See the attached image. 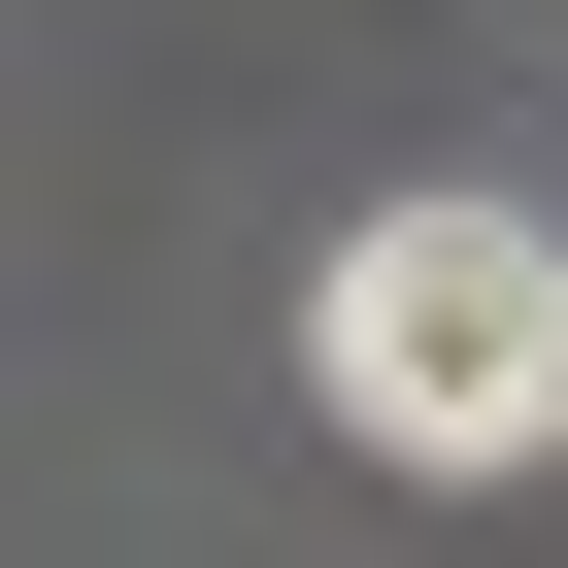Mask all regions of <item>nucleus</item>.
Returning a JSON list of instances; mask_svg holds the SVG:
<instances>
[{
  "instance_id": "f257e3e1",
  "label": "nucleus",
  "mask_w": 568,
  "mask_h": 568,
  "mask_svg": "<svg viewBox=\"0 0 568 568\" xmlns=\"http://www.w3.org/2000/svg\"><path fill=\"white\" fill-rule=\"evenodd\" d=\"M335 435L368 468H535L568 435V234L535 201H368L335 234Z\"/></svg>"
}]
</instances>
